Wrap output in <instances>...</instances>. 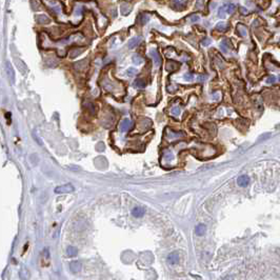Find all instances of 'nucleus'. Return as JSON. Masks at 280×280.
I'll return each mask as SVG.
<instances>
[{
  "label": "nucleus",
  "instance_id": "f03ea898",
  "mask_svg": "<svg viewBox=\"0 0 280 280\" xmlns=\"http://www.w3.org/2000/svg\"><path fill=\"white\" fill-rule=\"evenodd\" d=\"M150 55H151L152 58H153L155 67H159L160 63H161V59H160V56H159V54H158L157 51H156L155 48H153V50H151V52H150Z\"/></svg>",
  "mask_w": 280,
  "mask_h": 280
},
{
  "label": "nucleus",
  "instance_id": "a211bd4d",
  "mask_svg": "<svg viewBox=\"0 0 280 280\" xmlns=\"http://www.w3.org/2000/svg\"><path fill=\"white\" fill-rule=\"evenodd\" d=\"M133 62L135 63V64H141V63L143 62V59L141 58L139 55H134L133 56Z\"/></svg>",
  "mask_w": 280,
  "mask_h": 280
},
{
  "label": "nucleus",
  "instance_id": "cd10ccee",
  "mask_svg": "<svg viewBox=\"0 0 280 280\" xmlns=\"http://www.w3.org/2000/svg\"><path fill=\"white\" fill-rule=\"evenodd\" d=\"M149 20H150V17L147 16V15H143V16L141 17V22H142V24H145Z\"/></svg>",
  "mask_w": 280,
  "mask_h": 280
},
{
  "label": "nucleus",
  "instance_id": "39448f33",
  "mask_svg": "<svg viewBox=\"0 0 280 280\" xmlns=\"http://www.w3.org/2000/svg\"><path fill=\"white\" fill-rule=\"evenodd\" d=\"M237 183L239 186H248L250 183V178L246 175H241L237 180Z\"/></svg>",
  "mask_w": 280,
  "mask_h": 280
},
{
  "label": "nucleus",
  "instance_id": "dca6fc26",
  "mask_svg": "<svg viewBox=\"0 0 280 280\" xmlns=\"http://www.w3.org/2000/svg\"><path fill=\"white\" fill-rule=\"evenodd\" d=\"M226 5L221 6V8H219V11H218V17L219 18H226Z\"/></svg>",
  "mask_w": 280,
  "mask_h": 280
},
{
  "label": "nucleus",
  "instance_id": "2eb2a0df",
  "mask_svg": "<svg viewBox=\"0 0 280 280\" xmlns=\"http://www.w3.org/2000/svg\"><path fill=\"white\" fill-rule=\"evenodd\" d=\"M173 5L176 8H182L184 5V0H173Z\"/></svg>",
  "mask_w": 280,
  "mask_h": 280
},
{
  "label": "nucleus",
  "instance_id": "6ab92c4d",
  "mask_svg": "<svg viewBox=\"0 0 280 280\" xmlns=\"http://www.w3.org/2000/svg\"><path fill=\"white\" fill-rule=\"evenodd\" d=\"M234 11H235V5H234V4H228V5H226V14H232Z\"/></svg>",
  "mask_w": 280,
  "mask_h": 280
},
{
  "label": "nucleus",
  "instance_id": "9b49d317",
  "mask_svg": "<svg viewBox=\"0 0 280 280\" xmlns=\"http://www.w3.org/2000/svg\"><path fill=\"white\" fill-rule=\"evenodd\" d=\"M130 12H131V5H129V4H127V3L121 4V14L127 15Z\"/></svg>",
  "mask_w": 280,
  "mask_h": 280
},
{
  "label": "nucleus",
  "instance_id": "393cba45",
  "mask_svg": "<svg viewBox=\"0 0 280 280\" xmlns=\"http://www.w3.org/2000/svg\"><path fill=\"white\" fill-rule=\"evenodd\" d=\"M277 81V78L275 76H270L268 79H266V83L268 84H272V83H275Z\"/></svg>",
  "mask_w": 280,
  "mask_h": 280
},
{
  "label": "nucleus",
  "instance_id": "bb28decb",
  "mask_svg": "<svg viewBox=\"0 0 280 280\" xmlns=\"http://www.w3.org/2000/svg\"><path fill=\"white\" fill-rule=\"evenodd\" d=\"M38 21L39 22H42V23H45V22H48V19L47 18V16H39L38 17Z\"/></svg>",
  "mask_w": 280,
  "mask_h": 280
},
{
  "label": "nucleus",
  "instance_id": "20e7f679",
  "mask_svg": "<svg viewBox=\"0 0 280 280\" xmlns=\"http://www.w3.org/2000/svg\"><path fill=\"white\" fill-rule=\"evenodd\" d=\"M70 270L72 273L76 274V273H79L81 271V263L79 261H73L70 263Z\"/></svg>",
  "mask_w": 280,
  "mask_h": 280
},
{
  "label": "nucleus",
  "instance_id": "423d86ee",
  "mask_svg": "<svg viewBox=\"0 0 280 280\" xmlns=\"http://www.w3.org/2000/svg\"><path fill=\"white\" fill-rule=\"evenodd\" d=\"M144 214H145V210L142 206H137V208L133 209V211H132V215L136 218H141Z\"/></svg>",
  "mask_w": 280,
  "mask_h": 280
},
{
  "label": "nucleus",
  "instance_id": "f8f14e48",
  "mask_svg": "<svg viewBox=\"0 0 280 280\" xmlns=\"http://www.w3.org/2000/svg\"><path fill=\"white\" fill-rule=\"evenodd\" d=\"M134 85H135V87L143 89V87H145L147 83H145V81L143 80V79H137V80H135V82H134Z\"/></svg>",
  "mask_w": 280,
  "mask_h": 280
},
{
  "label": "nucleus",
  "instance_id": "4468645a",
  "mask_svg": "<svg viewBox=\"0 0 280 280\" xmlns=\"http://www.w3.org/2000/svg\"><path fill=\"white\" fill-rule=\"evenodd\" d=\"M220 48H221L223 53H228L229 48H230V44H229V42L226 40H222L221 43H220Z\"/></svg>",
  "mask_w": 280,
  "mask_h": 280
},
{
  "label": "nucleus",
  "instance_id": "1a4fd4ad",
  "mask_svg": "<svg viewBox=\"0 0 280 280\" xmlns=\"http://www.w3.org/2000/svg\"><path fill=\"white\" fill-rule=\"evenodd\" d=\"M5 67H6V72H8V78L11 79V81H12V82H14V80H15V72H14V70H13L12 65H11L10 62H6Z\"/></svg>",
  "mask_w": 280,
  "mask_h": 280
},
{
  "label": "nucleus",
  "instance_id": "b1692460",
  "mask_svg": "<svg viewBox=\"0 0 280 280\" xmlns=\"http://www.w3.org/2000/svg\"><path fill=\"white\" fill-rule=\"evenodd\" d=\"M204 6V0H197L196 2V8H199V10H202Z\"/></svg>",
  "mask_w": 280,
  "mask_h": 280
},
{
  "label": "nucleus",
  "instance_id": "7ed1b4c3",
  "mask_svg": "<svg viewBox=\"0 0 280 280\" xmlns=\"http://www.w3.org/2000/svg\"><path fill=\"white\" fill-rule=\"evenodd\" d=\"M179 253L178 252H173L167 256V262L170 264H176L178 261H179Z\"/></svg>",
  "mask_w": 280,
  "mask_h": 280
},
{
  "label": "nucleus",
  "instance_id": "7c9ffc66",
  "mask_svg": "<svg viewBox=\"0 0 280 280\" xmlns=\"http://www.w3.org/2000/svg\"><path fill=\"white\" fill-rule=\"evenodd\" d=\"M240 11L242 13H248V10H244V8H240Z\"/></svg>",
  "mask_w": 280,
  "mask_h": 280
},
{
  "label": "nucleus",
  "instance_id": "412c9836",
  "mask_svg": "<svg viewBox=\"0 0 280 280\" xmlns=\"http://www.w3.org/2000/svg\"><path fill=\"white\" fill-rule=\"evenodd\" d=\"M226 28H228V25H226V22H219L216 25V28H217L218 31H224Z\"/></svg>",
  "mask_w": 280,
  "mask_h": 280
},
{
  "label": "nucleus",
  "instance_id": "c756f323",
  "mask_svg": "<svg viewBox=\"0 0 280 280\" xmlns=\"http://www.w3.org/2000/svg\"><path fill=\"white\" fill-rule=\"evenodd\" d=\"M209 44H211V39L206 38L202 41V45H204V47H206V45H209Z\"/></svg>",
  "mask_w": 280,
  "mask_h": 280
},
{
  "label": "nucleus",
  "instance_id": "4be33fe9",
  "mask_svg": "<svg viewBox=\"0 0 280 280\" xmlns=\"http://www.w3.org/2000/svg\"><path fill=\"white\" fill-rule=\"evenodd\" d=\"M16 64H17V67H18V69L20 70L22 73H24V70H26V69H25V67L23 65L22 61H20L19 59H16Z\"/></svg>",
  "mask_w": 280,
  "mask_h": 280
},
{
  "label": "nucleus",
  "instance_id": "f3484780",
  "mask_svg": "<svg viewBox=\"0 0 280 280\" xmlns=\"http://www.w3.org/2000/svg\"><path fill=\"white\" fill-rule=\"evenodd\" d=\"M237 30H238V33H239L241 36H245L246 35V28H245V26H243L242 24H239V25H238Z\"/></svg>",
  "mask_w": 280,
  "mask_h": 280
},
{
  "label": "nucleus",
  "instance_id": "ddd939ff",
  "mask_svg": "<svg viewBox=\"0 0 280 280\" xmlns=\"http://www.w3.org/2000/svg\"><path fill=\"white\" fill-rule=\"evenodd\" d=\"M67 253H68V255H69V256L74 257V256H76V255H77V253H78V250H77L76 248H74V246H69V248H68V250H67Z\"/></svg>",
  "mask_w": 280,
  "mask_h": 280
},
{
  "label": "nucleus",
  "instance_id": "5701e85b",
  "mask_svg": "<svg viewBox=\"0 0 280 280\" xmlns=\"http://www.w3.org/2000/svg\"><path fill=\"white\" fill-rule=\"evenodd\" d=\"M199 20H200V17L198 16V15H192V16L189 17V22H192V23L198 22Z\"/></svg>",
  "mask_w": 280,
  "mask_h": 280
},
{
  "label": "nucleus",
  "instance_id": "aec40b11",
  "mask_svg": "<svg viewBox=\"0 0 280 280\" xmlns=\"http://www.w3.org/2000/svg\"><path fill=\"white\" fill-rule=\"evenodd\" d=\"M136 74H137V70L134 69V68H130V69L127 71V76H130V77L135 76Z\"/></svg>",
  "mask_w": 280,
  "mask_h": 280
},
{
  "label": "nucleus",
  "instance_id": "0eeeda50",
  "mask_svg": "<svg viewBox=\"0 0 280 280\" xmlns=\"http://www.w3.org/2000/svg\"><path fill=\"white\" fill-rule=\"evenodd\" d=\"M141 40H142V38H141L140 36L139 37H133V38L129 41V43H127V47H129V48H131L132 50V48L137 47V45L140 43Z\"/></svg>",
  "mask_w": 280,
  "mask_h": 280
},
{
  "label": "nucleus",
  "instance_id": "6e6552de",
  "mask_svg": "<svg viewBox=\"0 0 280 280\" xmlns=\"http://www.w3.org/2000/svg\"><path fill=\"white\" fill-rule=\"evenodd\" d=\"M131 124H132V121L130 120V119H124V120L121 121V123H120V131L123 132V133L127 132V130L130 129Z\"/></svg>",
  "mask_w": 280,
  "mask_h": 280
},
{
  "label": "nucleus",
  "instance_id": "9d476101",
  "mask_svg": "<svg viewBox=\"0 0 280 280\" xmlns=\"http://www.w3.org/2000/svg\"><path fill=\"white\" fill-rule=\"evenodd\" d=\"M206 226H204L203 223H199L196 226L195 232L198 236H203L204 234H206Z\"/></svg>",
  "mask_w": 280,
  "mask_h": 280
},
{
  "label": "nucleus",
  "instance_id": "a878e982",
  "mask_svg": "<svg viewBox=\"0 0 280 280\" xmlns=\"http://www.w3.org/2000/svg\"><path fill=\"white\" fill-rule=\"evenodd\" d=\"M172 114H173L174 116H178L180 114V109H179V107H174L173 109H172Z\"/></svg>",
  "mask_w": 280,
  "mask_h": 280
},
{
  "label": "nucleus",
  "instance_id": "c85d7f7f",
  "mask_svg": "<svg viewBox=\"0 0 280 280\" xmlns=\"http://www.w3.org/2000/svg\"><path fill=\"white\" fill-rule=\"evenodd\" d=\"M193 78H194V75L192 74V73H186V74L184 75V79H186V80H192Z\"/></svg>",
  "mask_w": 280,
  "mask_h": 280
},
{
  "label": "nucleus",
  "instance_id": "f257e3e1",
  "mask_svg": "<svg viewBox=\"0 0 280 280\" xmlns=\"http://www.w3.org/2000/svg\"><path fill=\"white\" fill-rule=\"evenodd\" d=\"M74 189H75L72 184L68 183V184H63V186H57L56 189H55V193H57V194L72 193V192H74Z\"/></svg>",
  "mask_w": 280,
  "mask_h": 280
}]
</instances>
